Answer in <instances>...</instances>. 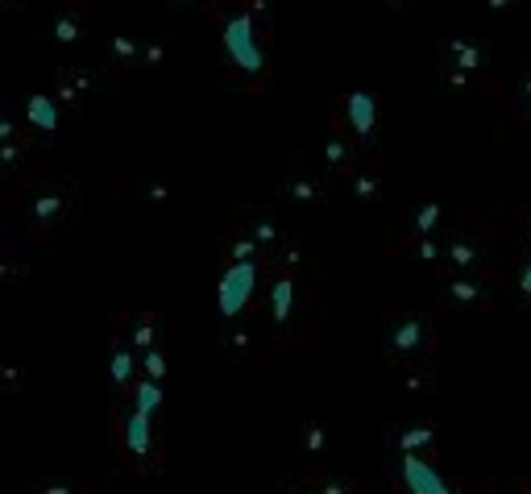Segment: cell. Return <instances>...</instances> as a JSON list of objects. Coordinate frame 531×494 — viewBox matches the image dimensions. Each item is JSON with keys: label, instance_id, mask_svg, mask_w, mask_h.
<instances>
[{"label": "cell", "instance_id": "28", "mask_svg": "<svg viewBox=\"0 0 531 494\" xmlns=\"http://www.w3.org/2000/svg\"><path fill=\"white\" fill-rule=\"evenodd\" d=\"M142 366H146V382H158V378H162V370H166V362H162V349H150V353H142Z\"/></svg>", "mask_w": 531, "mask_h": 494}, {"label": "cell", "instance_id": "29", "mask_svg": "<svg viewBox=\"0 0 531 494\" xmlns=\"http://www.w3.org/2000/svg\"><path fill=\"white\" fill-rule=\"evenodd\" d=\"M38 494H83V486L79 482H42Z\"/></svg>", "mask_w": 531, "mask_h": 494}, {"label": "cell", "instance_id": "13", "mask_svg": "<svg viewBox=\"0 0 531 494\" xmlns=\"http://www.w3.org/2000/svg\"><path fill=\"white\" fill-rule=\"evenodd\" d=\"M390 441H395L403 453H424V449H436V424L419 420V424H403L390 432Z\"/></svg>", "mask_w": 531, "mask_h": 494}, {"label": "cell", "instance_id": "23", "mask_svg": "<svg viewBox=\"0 0 531 494\" xmlns=\"http://www.w3.org/2000/svg\"><path fill=\"white\" fill-rule=\"evenodd\" d=\"M324 162H328L332 171H349V167H353V150H349L345 137L328 133V142H324Z\"/></svg>", "mask_w": 531, "mask_h": 494}, {"label": "cell", "instance_id": "2", "mask_svg": "<svg viewBox=\"0 0 531 494\" xmlns=\"http://www.w3.org/2000/svg\"><path fill=\"white\" fill-rule=\"evenodd\" d=\"M382 353H386V362H399V366L432 362V353H436V320L428 312L390 316L386 328H382Z\"/></svg>", "mask_w": 531, "mask_h": 494}, {"label": "cell", "instance_id": "32", "mask_svg": "<svg viewBox=\"0 0 531 494\" xmlns=\"http://www.w3.org/2000/svg\"><path fill=\"white\" fill-rule=\"evenodd\" d=\"M519 92H523V108H531V79H523V88H519Z\"/></svg>", "mask_w": 531, "mask_h": 494}, {"label": "cell", "instance_id": "9", "mask_svg": "<svg viewBox=\"0 0 531 494\" xmlns=\"http://www.w3.org/2000/svg\"><path fill=\"white\" fill-rule=\"evenodd\" d=\"M444 262L453 266V274L482 270V262H486V241L478 233H457V237L444 241Z\"/></svg>", "mask_w": 531, "mask_h": 494}, {"label": "cell", "instance_id": "17", "mask_svg": "<svg viewBox=\"0 0 531 494\" xmlns=\"http://www.w3.org/2000/svg\"><path fill=\"white\" fill-rule=\"evenodd\" d=\"M283 196H291V200H299V204H316V200L324 196V183H320L316 175L299 171V175H291V179L283 183Z\"/></svg>", "mask_w": 531, "mask_h": 494}, {"label": "cell", "instance_id": "25", "mask_svg": "<svg viewBox=\"0 0 531 494\" xmlns=\"http://www.w3.org/2000/svg\"><path fill=\"white\" fill-rule=\"evenodd\" d=\"M378 191H382V187H378V175H374V171H357V175H353V196H357V200H378Z\"/></svg>", "mask_w": 531, "mask_h": 494}, {"label": "cell", "instance_id": "14", "mask_svg": "<svg viewBox=\"0 0 531 494\" xmlns=\"http://www.w3.org/2000/svg\"><path fill=\"white\" fill-rule=\"evenodd\" d=\"M399 391L411 399H424L436 391V370L428 362H415V366H399Z\"/></svg>", "mask_w": 531, "mask_h": 494}, {"label": "cell", "instance_id": "8", "mask_svg": "<svg viewBox=\"0 0 531 494\" xmlns=\"http://www.w3.org/2000/svg\"><path fill=\"white\" fill-rule=\"evenodd\" d=\"M254 279H258V266L254 262H229V270H225V291H220V308H225V320H237L245 295L254 291Z\"/></svg>", "mask_w": 531, "mask_h": 494}, {"label": "cell", "instance_id": "26", "mask_svg": "<svg viewBox=\"0 0 531 494\" xmlns=\"http://www.w3.org/2000/svg\"><path fill=\"white\" fill-rule=\"evenodd\" d=\"M79 25H83V17H79V13H63L59 21H54V38L71 46V42L79 38Z\"/></svg>", "mask_w": 531, "mask_h": 494}, {"label": "cell", "instance_id": "3", "mask_svg": "<svg viewBox=\"0 0 531 494\" xmlns=\"http://www.w3.org/2000/svg\"><path fill=\"white\" fill-rule=\"evenodd\" d=\"M71 216H75V187H42L25 204V225L38 237L59 233L63 225H71Z\"/></svg>", "mask_w": 531, "mask_h": 494}, {"label": "cell", "instance_id": "11", "mask_svg": "<svg viewBox=\"0 0 531 494\" xmlns=\"http://www.w3.org/2000/svg\"><path fill=\"white\" fill-rule=\"evenodd\" d=\"M245 233L249 237H254L258 245H262V254H278V250H283V245H287V237H283V229H278V221H274V212H254V216H245Z\"/></svg>", "mask_w": 531, "mask_h": 494}, {"label": "cell", "instance_id": "12", "mask_svg": "<svg viewBox=\"0 0 531 494\" xmlns=\"http://www.w3.org/2000/svg\"><path fill=\"white\" fill-rule=\"evenodd\" d=\"M220 345L229 349V358L245 362V358H254V349H262V337H258V328H254V324L229 320V324H225V337H220Z\"/></svg>", "mask_w": 531, "mask_h": 494}, {"label": "cell", "instance_id": "30", "mask_svg": "<svg viewBox=\"0 0 531 494\" xmlns=\"http://www.w3.org/2000/svg\"><path fill=\"white\" fill-rule=\"evenodd\" d=\"M519 291H523V299H531V262H527L523 274H519Z\"/></svg>", "mask_w": 531, "mask_h": 494}, {"label": "cell", "instance_id": "22", "mask_svg": "<svg viewBox=\"0 0 531 494\" xmlns=\"http://www.w3.org/2000/svg\"><path fill=\"white\" fill-rule=\"evenodd\" d=\"M403 254H407V258H415V262H444V241H440L436 233H428V237H415Z\"/></svg>", "mask_w": 531, "mask_h": 494}, {"label": "cell", "instance_id": "24", "mask_svg": "<svg viewBox=\"0 0 531 494\" xmlns=\"http://www.w3.org/2000/svg\"><path fill=\"white\" fill-rule=\"evenodd\" d=\"M299 441H303L307 453H324L328 449V428L320 420H303L299 424Z\"/></svg>", "mask_w": 531, "mask_h": 494}, {"label": "cell", "instance_id": "10", "mask_svg": "<svg viewBox=\"0 0 531 494\" xmlns=\"http://www.w3.org/2000/svg\"><path fill=\"white\" fill-rule=\"evenodd\" d=\"M345 113H349V125L361 142H374L378 133V100L370 92H349L345 96Z\"/></svg>", "mask_w": 531, "mask_h": 494}, {"label": "cell", "instance_id": "27", "mask_svg": "<svg viewBox=\"0 0 531 494\" xmlns=\"http://www.w3.org/2000/svg\"><path fill=\"white\" fill-rule=\"evenodd\" d=\"M316 494H357V490H353V482L341 478V474H324L320 486H316Z\"/></svg>", "mask_w": 531, "mask_h": 494}, {"label": "cell", "instance_id": "4", "mask_svg": "<svg viewBox=\"0 0 531 494\" xmlns=\"http://www.w3.org/2000/svg\"><path fill=\"white\" fill-rule=\"evenodd\" d=\"M225 54H229V63L249 75V79H258L262 67H266V50L258 42V30H254V17L249 13H237L229 25H225Z\"/></svg>", "mask_w": 531, "mask_h": 494}, {"label": "cell", "instance_id": "7", "mask_svg": "<svg viewBox=\"0 0 531 494\" xmlns=\"http://www.w3.org/2000/svg\"><path fill=\"white\" fill-rule=\"evenodd\" d=\"M266 304H270L274 333H287L291 320H295V308H299V279H295V270H287V266L274 270L270 291H266Z\"/></svg>", "mask_w": 531, "mask_h": 494}, {"label": "cell", "instance_id": "31", "mask_svg": "<svg viewBox=\"0 0 531 494\" xmlns=\"http://www.w3.org/2000/svg\"><path fill=\"white\" fill-rule=\"evenodd\" d=\"M5 391H21V370H5Z\"/></svg>", "mask_w": 531, "mask_h": 494}, {"label": "cell", "instance_id": "35", "mask_svg": "<svg viewBox=\"0 0 531 494\" xmlns=\"http://www.w3.org/2000/svg\"><path fill=\"white\" fill-rule=\"evenodd\" d=\"M175 5H179V9H183V5H191V0H175Z\"/></svg>", "mask_w": 531, "mask_h": 494}, {"label": "cell", "instance_id": "15", "mask_svg": "<svg viewBox=\"0 0 531 494\" xmlns=\"http://www.w3.org/2000/svg\"><path fill=\"white\" fill-rule=\"evenodd\" d=\"M129 337H133L137 353H150V349H158V316H154V312L129 316Z\"/></svg>", "mask_w": 531, "mask_h": 494}, {"label": "cell", "instance_id": "5", "mask_svg": "<svg viewBox=\"0 0 531 494\" xmlns=\"http://www.w3.org/2000/svg\"><path fill=\"white\" fill-rule=\"evenodd\" d=\"M440 304L444 308H465V312H486V308H494V283L482 270L449 274V279L440 283Z\"/></svg>", "mask_w": 531, "mask_h": 494}, {"label": "cell", "instance_id": "1", "mask_svg": "<svg viewBox=\"0 0 531 494\" xmlns=\"http://www.w3.org/2000/svg\"><path fill=\"white\" fill-rule=\"evenodd\" d=\"M158 403V382L137 387L129 407L117 411V428H121V445H125V461L137 470H158V449L150 436V407Z\"/></svg>", "mask_w": 531, "mask_h": 494}, {"label": "cell", "instance_id": "20", "mask_svg": "<svg viewBox=\"0 0 531 494\" xmlns=\"http://www.w3.org/2000/svg\"><path fill=\"white\" fill-rule=\"evenodd\" d=\"M25 121H30V129H54L59 113H54V104L46 96H30L25 100Z\"/></svg>", "mask_w": 531, "mask_h": 494}, {"label": "cell", "instance_id": "6", "mask_svg": "<svg viewBox=\"0 0 531 494\" xmlns=\"http://www.w3.org/2000/svg\"><path fill=\"white\" fill-rule=\"evenodd\" d=\"M137 345H133V337H129V316L117 324V333H113V358H108V378H113V395L117 399H125L129 391H137Z\"/></svg>", "mask_w": 531, "mask_h": 494}, {"label": "cell", "instance_id": "18", "mask_svg": "<svg viewBox=\"0 0 531 494\" xmlns=\"http://www.w3.org/2000/svg\"><path fill=\"white\" fill-rule=\"evenodd\" d=\"M262 254V245L249 237L245 229H237V233H225V262H254Z\"/></svg>", "mask_w": 531, "mask_h": 494}, {"label": "cell", "instance_id": "33", "mask_svg": "<svg viewBox=\"0 0 531 494\" xmlns=\"http://www.w3.org/2000/svg\"><path fill=\"white\" fill-rule=\"evenodd\" d=\"M386 5H390V9H399V5H403V0H386Z\"/></svg>", "mask_w": 531, "mask_h": 494}, {"label": "cell", "instance_id": "19", "mask_svg": "<svg viewBox=\"0 0 531 494\" xmlns=\"http://www.w3.org/2000/svg\"><path fill=\"white\" fill-rule=\"evenodd\" d=\"M440 221H444V208H440V204H419V208L411 212L407 229H411V237H428V233L440 229Z\"/></svg>", "mask_w": 531, "mask_h": 494}, {"label": "cell", "instance_id": "34", "mask_svg": "<svg viewBox=\"0 0 531 494\" xmlns=\"http://www.w3.org/2000/svg\"><path fill=\"white\" fill-rule=\"evenodd\" d=\"M527 241H531V216H527Z\"/></svg>", "mask_w": 531, "mask_h": 494}, {"label": "cell", "instance_id": "16", "mask_svg": "<svg viewBox=\"0 0 531 494\" xmlns=\"http://www.w3.org/2000/svg\"><path fill=\"white\" fill-rule=\"evenodd\" d=\"M482 63V46L478 42H444V67H461L465 75Z\"/></svg>", "mask_w": 531, "mask_h": 494}, {"label": "cell", "instance_id": "21", "mask_svg": "<svg viewBox=\"0 0 531 494\" xmlns=\"http://www.w3.org/2000/svg\"><path fill=\"white\" fill-rule=\"evenodd\" d=\"M92 88H96V75H88V71H63V88H59V92H63V100H67L71 108H75L83 96H88Z\"/></svg>", "mask_w": 531, "mask_h": 494}]
</instances>
